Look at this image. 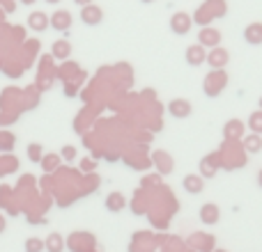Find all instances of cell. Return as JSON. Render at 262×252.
Segmentation results:
<instances>
[{
	"instance_id": "obj_1",
	"label": "cell",
	"mask_w": 262,
	"mask_h": 252,
	"mask_svg": "<svg viewBox=\"0 0 262 252\" xmlns=\"http://www.w3.org/2000/svg\"><path fill=\"white\" fill-rule=\"evenodd\" d=\"M226 73L221 71V69H216L214 73H209L207 78H205V94L207 96H216V94H221V90L226 87Z\"/></svg>"
},
{
	"instance_id": "obj_2",
	"label": "cell",
	"mask_w": 262,
	"mask_h": 252,
	"mask_svg": "<svg viewBox=\"0 0 262 252\" xmlns=\"http://www.w3.org/2000/svg\"><path fill=\"white\" fill-rule=\"evenodd\" d=\"M168 113H170L175 119H186L191 113H193V106H191L186 99H172L170 104H168Z\"/></svg>"
},
{
	"instance_id": "obj_3",
	"label": "cell",
	"mask_w": 262,
	"mask_h": 252,
	"mask_svg": "<svg viewBox=\"0 0 262 252\" xmlns=\"http://www.w3.org/2000/svg\"><path fill=\"white\" fill-rule=\"evenodd\" d=\"M198 44L203 48H214V46L221 44V32L214 30V28H203L198 35Z\"/></svg>"
},
{
	"instance_id": "obj_4",
	"label": "cell",
	"mask_w": 262,
	"mask_h": 252,
	"mask_svg": "<svg viewBox=\"0 0 262 252\" xmlns=\"http://www.w3.org/2000/svg\"><path fill=\"white\" fill-rule=\"evenodd\" d=\"M170 30L175 32V35H186V32L191 30V16L184 12H177L172 14L170 18Z\"/></svg>"
},
{
	"instance_id": "obj_5",
	"label": "cell",
	"mask_w": 262,
	"mask_h": 252,
	"mask_svg": "<svg viewBox=\"0 0 262 252\" xmlns=\"http://www.w3.org/2000/svg\"><path fill=\"white\" fill-rule=\"evenodd\" d=\"M205 62L214 69H223L228 64V51H223L221 46H214V48L209 51V55L205 58Z\"/></svg>"
},
{
	"instance_id": "obj_6",
	"label": "cell",
	"mask_w": 262,
	"mask_h": 252,
	"mask_svg": "<svg viewBox=\"0 0 262 252\" xmlns=\"http://www.w3.org/2000/svg\"><path fill=\"white\" fill-rule=\"evenodd\" d=\"M219 207L216 204H203V209H200V220H203V225H216L219 222Z\"/></svg>"
},
{
	"instance_id": "obj_7",
	"label": "cell",
	"mask_w": 262,
	"mask_h": 252,
	"mask_svg": "<svg viewBox=\"0 0 262 252\" xmlns=\"http://www.w3.org/2000/svg\"><path fill=\"white\" fill-rule=\"evenodd\" d=\"M205 58H207V53H205V48L200 44L191 46V48H186V62L191 64V67H198V64L205 62Z\"/></svg>"
},
{
	"instance_id": "obj_8",
	"label": "cell",
	"mask_w": 262,
	"mask_h": 252,
	"mask_svg": "<svg viewBox=\"0 0 262 252\" xmlns=\"http://www.w3.org/2000/svg\"><path fill=\"white\" fill-rule=\"evenodd\" d=\"M244 39L249 41L251 46H260L262 44V23H251L244 30Z\"/></svg>"
},
{
	"instance_id": "obj_9",
	"label": "cell",
	"mask_w": 262,
	"mask_h": 252,
	"mask_svg": "<svg viewBox=\"0 0 262 252\" xmlns=\"http://www.w3.org/2000/svg\"><path fill=\"white\" fill-rule=\"evenodd\" d=\"M101 9L99 7H95V5H88V7H83V12H81V18L88 23V26H97V23L101 21Z\"/></svg>"
},
{
	"instance_id": "obj_10",
	"label": "cell",
	"mask_w": 262,
	"mask_h": 252,
	"mask_svg": "<svg viewBox=\"0 0 262 252\" xmlns=\"http://www.w3.org/2000/svg\"><path fill=\"white\" fill-rule=\"evenodd\" d=\"M184 190L186 193H191V195H200L203 193V177H195V174H191V177H184Z\"/></svg>"
},
{
	"instance_id": "obj_11",
	"label": "cell",
	"mask_w": 262,
	"mask_h": 252,
	"mask_svg": "<svg viewBox=\"0 0 262 252\" xmlns=\"http://www.w3.org/2000/svg\"><path fill=\"white\" fill-rule=\"evenodd\" d=\"M244 149L249 154H258L262 149V135L260 133H251L244 138Z\"/></svg>"
},
{
	"instance_id": "obj_12",
	"label": "cell",
	"mask_w": 262,
	"mask_h": 252,
	"mask_svg": "<svg viewBox=\"0 0 262 252\" xmlns=\"http://www.w3.org/2000/svg\"><path fill=\"white\" fill-rule=\"evenodd\" d=\"M154 163L159 165V172H161V174H168V172L172 170V165H175V163L166 156V152H157V154H154Z\"/></svg>"
},
{
	"instance_id": "obj_13",
	"label": "cell",
	"mask_w": 262,
	"mask_h": 252,
	"mask_svg": "<svg viewBox=\"0 0 262 252\" xmlns=\"http://www.w3.org/2000/svg\"><path fill=\"white\" fill-rule=\"evenodd\" d=\"M223 135H226V138H239V135H244V124L237 122V119H232L230 124H226Z\"/></svg>"
},
{
	"instance_id": "obj_14",
	"label": "cell",
	"mask_w": 262,
	"mask_h": 252,
	"mask_svg": "<svg viewBox=\"0 0 262 252\" xmlns=\"http://www.w3.org/2000/svg\"><path fill=\"white\" fill-rule=\"evenodd\" d=\"M53 26L58 28V30H67V28L72 26V16H69L67 12H58L53 16Z\"/></svg>"
},
{
	"instance_id": "obj_15",
	"label": "cell",
	"mask_w": 262,
	"mask_h": 252,
	"mask_svg": "<svg viewBox=\"0 0 262 252\" xmlns=\"http://www.w3.org/2000/svg\"><path fill=\"white\" fill-rule=\"evenodd\" d=\"M249 129L253 133H262V110H258V113H253L249 117Z\"/></svg>"
},
{
	"instance_id": "obj_16",
	"label": "cell",
	"mask_w": 262,
	"mask_h": 252,
	"mask_svg": "<svg viewBox=\"0 0 262 252\" xmlns=\"http://www.w3.org/2000/svg\"><path fill=\"white\" fill-rule=\"evenodd\" d=\"M106 207H108L111 211H120V209L124 207V197H122V195H118V193L111 195V197L106 199Z\"/></svg>"
},
{
	"instance_id": "obj_17",
	"label": "cell",
	"mask_w": 262,
	"mask_h": 252,
	"mask_svg": "<svg viewBox=\"0 0 262 252\" xmlns=\"http://www.w3.org/2000/svg\"><path fill=\"white\" fill-rule=\"evenodd\" d=\"M41 248H44V243L39 239H30L26 243V252H41Z\"/></svg>"
},
{
	"instance_id": "obj_18",
	"label": "cell",
	"mask_w": 262,
	"mask_h": 252,
	"mask_svg": "<svg viewBox=\"0 0 262 252\" xmlns=\"http://www.w3.org/2000/svg\"><path fill=\"white\" fill-rule=\"evenodd\" d=\"M49 250H51V252H60V250H62V245H60V236H58V234H53V236L49 239Z\"/></svg>"
},
{
	"instance_id": "obj_19",
	"label": "cell",
	"mask_w": 262,
	"mask_h": 252,
	"mask_svg": "<svg viewBox=\"0 0 262 252\" xmlns=\"http://www.w3.org/2000/svg\"><path fill=\"white\" fill-rule=\"evenodd\" d=\"M30 23H32V28H39V30H41V28H46V26H44L46 21H44L41 16H32V18H30Z\"/></svg>"
},
{
	"instance_id": "obj_20",
	"label": "cell",
	"mask_w": 262,
	"mask_h": 252,
	"mask_svg": "<svg viewBox=\"0 0 262 252\" xmlns=\"http://www.w3.org/2000/svg\"><path fill=\"white\" fill-rule=\"evenodd\" d=\"M64 156L72 158V156H74V149H72V147H67V149H64Z\"/></svg>"
},
{
	"instance_id": "obj_21",
	"label": "cell",
	"mask_w": 262,
	"mask_h": 252,
	"mask_svg": "<svg viewBox=\"0 0 262 252\" xmlns=\"http://www.w3.org/2000/svg\"><path fill=\"white\" fill-rule=\"evenodd\" d=\"M258 184H260V188H262V170H260V174H258Z\"/></svg>"
},
{
	"instance_id": "obj_22",
	"label": "cell",
	"mask_w": 262,
	"mask_h": 252,
	"mask_svg": "<svg viewBox=\"0 0 262 252\" xmlns=\"http://www.w3.org/2000/svg\"><path fill=\"white\" fill-rule=\"evenodd\" d=\"M5 230V220H3V218H0V232H3Z\"/></svg>"
},
{
	"instance_id": "obj_23",
	"label": "cell",
	"mask_w": 262,
	"mask_h": 252,
	"mask_svg": "<svg viewBox=\"0 0 262 252\" xmlns=\"http://www.w3.org/2000/svg\"><path fill=\"white\" fill-rule=\"evenodd\" d=\"M145 3H152V0H145Z\"/></svg>"
},
{
	"instance_id": "obj_24",
	"label": "cell",
	"mask_w": 262,
	"mask_h": 252,
	"mask_svg": "<svg viewBox=\"0 0 262 252\" xmlns=\"http://www.w3.org/2000/svg\"><path fill=\"white\" fill-rule=\"evenodd\" d=\"M260 104H262V101H260Z\"/></svg>"
}]
</instances>
